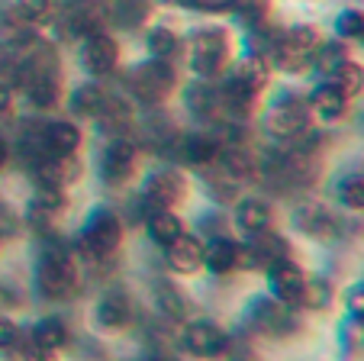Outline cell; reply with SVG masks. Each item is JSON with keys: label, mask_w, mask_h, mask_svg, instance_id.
Masks as SVG:
<instances>
[{"label": "cell", "mask_w": 364, "mask_h": 361, "mask_svg": "<svg viewBox=\"0 0 364 361\" xmlns=\"http://www.w3.org/2000/svg\"><path fill=\"white\" fill-rule=\"evenodd\" d=\"M16 229V223H14V213L10 210H4L0 206V232H14Z\"/></svg>", "instance_id": "b9f144b4"}, {"label": "cell", "mask_w": 364, "mask_h": 361, "mask_svg": "<svg viewBox=\"0 0 364 361\" xmlns=\"http://www.w3.org/2000/svg\"><path fill=\"white\" fill-rule=\"evenodd\" d=\"M338 33L345 36V39H361L364 42V14H342V20H338Z\"/></svg>", "instance_id": "d590c367"}, {"label": "cell", "mask_w": 364, "mask_h": 361, "mask_svg": "<svg viewBox=\"0 0 364 361\" xmlns=\"http://www.w3.org/2000/svg\"><path fill=\"white\" fill-rule=\"evenodd\" d=\"M184 232V226H181V219L174 216L171 210H151L149 213V236L159 242V246H171L174 239Z\"/></svg>", "instance_id": "cb8c5ba5"}, {"label": "cell", "mask_w": 364, "mask_h": 361, "mask_svg": "<svg viewBox=\"0 0 364 361\" xmlns=\"http://www.w3.org/2000/svg\"><path fill=\"white\" fill-rule=\"evenodd\" d=\"M287 258V242L274 232H258L252 246H239V265L245 268H274L277 261Z\"/></svg>", "instance_id": "9c48e42d"}, {"label": "cell", "mask_w": 364, "mask_h": 361, "mask_svg": "<svg viewBox=\"0 0 364 361\" xmlns=\"http://www.w3.org/2000/svg\"><path fill=\"white\" fill-rule=\"evenodd\" d=\"M338 200L348 210H364V174H348L338 184Z\"/></svg>", "instance_id": "f1b7e54d"}, {"label": "cell", "mask_w": 364, "mask_h": 361, "mask_svg": "<svg viewBox=\"0 0 364 361\" xmlns=\"http://www.w3.org/2000/svg\"><path fill=\"white\" fill-rule=\"evenodd\" d=\"M71 29H75L77 36H94V33H103V16L97 7H81L71 14Z\"/></svg>", "instance_id": "f546056e"}, {"label": "cell", "mask_w": 364, "mask_h": 361, "mask_svg": "<svg viewBox=\"0 0 364 361\" xmlns=\"http://www.w3.org/2000/svg\"><path fill=\"white\" fill-rule=\"evenodd\" d=\"M149 52H151V58H171L174 52H178V36L171 33V29H165V26H159V29H151L149 33Z\"/></svg>", "instance_id": "4dcf8cb0"}, {"label": "cell", "mask_w": 364, "mask_h": 361, "mask_svg": "<svg viewBox=\"0 0 364 361\" xmlns=\"http://www.w3.org/2000/svg\"><path fill=\"white\" fill-rule=\"evenodd\" d=\"M348 310H351L355 316H361V320H364V284L351 287V293H348Z\"/></svg>", "instance_id": "60d3db41"}, {"label": "cell", "mask_w": 364, "mask_h": 361, "mask_svg": "<svg viewBox=\"0 0 364 361\" xmlns=\"http://www.w3.org/2000/svg\"><path fill=\"white\" fill-rule=\"evenodd\" d=\"M145 10H149V4H145V0H119L117 16L126 23V26H136V23H142Z\"/></svg>", "instance_id": "e575fe53"}, {"label": "cell", "mask_w": 364, "mask_h": 361, "mask_svg": "<svg viewBox=\"0 0 364 361\" xmlns=\"http://www.w3.org/2000/svg\"><path fill=\"white\" fill-rule=\"evenodd\" d=\"M174 84H178V75H174V68L168 62H161V58H151V62L139 65V68L132 71V78H129L132 97L142 100V103L165 100V97L174 90Z\"/></svg>", "instance_id": "277c9868"}, {"label": "cell", "mask_w": 364, "mask_h": 361, "mask_svg": "<svg viewBox=\"0 0 364 361\" xmlns=\"http://www.w3.org/2000/svg\"><path fill=\"white\" fill-rule=\"evenodd\" d=\"M65 342H68V329L58 320H42L39 326L33 329V345L39 348V352H55Z\"/></svg>", "instance_id": "d4e9b609"}, {"label": "cell", "mask_w": 364, "mask_h": 361, "mask_svg": "<svg viewBox=\"0 0 364 361\" xmlns=\"http://www.w3.org/2000/svg\"><path fill=\"white\" fill-rule=\"evenodd\" d=\"M119 242H123V223L110 210H97L81 232V252L90 255V258L113 255L119 248Z\"/></svg>", "instance_id": "5b68a950"}, {"label": "cell", "mask_w": 364, "mask_h": 361, "mask_svg": "<svg viewBox=\"0 0 364 361\" xmlns=\"http://www.w3.org/2000/svg\"><path fill=\"white\" fill-rule=\"evenodd\" d=\"M313 58H316V68L323 71V75H332L342 62H348V58H345V48L338 46V42H332V46H319Z\"/></svg>", "instance_id": "d6a6232c"}, {"label": "cell", "mask_w": 364, "mask_h": 361, "mask_svg": "<svg viewBox=\"0 0 364 361\" xmlns=\"http://www.w3.org/2000/svg\"><path fill=\"white\" fill-rule=\"evenodd\" d=\"M235 219H239V226L245 232H252V236H258V232H268V226H271V206L264 204V200H242Z\"/></svg>", "instance_id": "603a6c76"}, {"label": "cell", "mask_w": 364, "mask_h": 361, "mask_svg": "<svg viewBox=\"0 0 364 361\" xmlns=\"http://www.w3.org/2000/svg\"><path fill=\"white\" fill-rule=\"evenodd\" d=\"M309 126V103L296 100V97H281L271 103V110L264 113V130L268 136L281 139V142H294L306 132Z\"/></svg>", "instance_id": "3957f363"}, {"label": "cell", "mask_w": 364, "mask_h": 361, "mask_svg": "<svg viewBox=\"0 0 364 361\" xmlns=\"http://www.w3.org/2000/svg\"><path fill=\"white\" fill-rule=\"evenodd\" d=\"M220 142L216 139H210V136H184L181 139V158L184 162H191V164H213L216 158H220Z\"/></svg>", "instance_id": "44dd1931"}, {"label": "cell", "mask_w": 364, "mask_h": 361, "mask_svg": "<svg viewBox=\"0 0 364 361\" xmlns=\"http://www.w3.org/2000/svg\"><path fill=\"white\" fill-rule=\"evenodd\" d=\"M16 339H20V329H16L10 320H4V316H0V348L7 352V348L14 345Z\"/></svg>", "instance_id": "ab89813d"}, {"label": "cell", "mask_w": 364, "mask_h": 361, "mask_svg": "<svg viewBox=\"0 0 364 361\" xmlns=\"http://www.w3.org/2000/svg\"><path fill=\"white\" fill-rule=\"evenodd\" d=\"M245 320L255 333H262V335H287L296 329V316L290 313V307L281 303V300H252Z\"/></svg>", "instance_id": "8992f818"}, {"label": "cell", "mask_w": 364, "mask_h": 361, "mask_svg": "<svg viewBox=\"0 0 364 361\" xmlns=\"http://www.w3.org/2000/svg\"><path fill=\"white\" fill-rule=\"evenodd\" d=\"M200 261H203V246H200L193 236H184V232H181L171 246H168V265H171L174 271L191 274L200 268Z\"/></svg>", "instance_id": "ac0fdd59"}, {"label": "cell", "mask_w": 364, "mask_h": 361, "mask_svg": "<svg viewBox=\"0 0 364 361\" xmlns=\"http://www.w3.org/2000/svg\"><path fill=\"white\" fill-rule=\"evenodd\" d=\"M232 81H239L245 90L258 94V90L264 88V81H268V68H264L262 58H245V62H239V68H235Z\"/></svg>", "instance_id": "4316f807"}, {"label": "cell", "mask_w": 364, "mask_h": 361, "mask_svg": "<svg viewBox=\"0 0 364 361\" xmlns=\"http://www.w3.org/2000/svg\"><path fill=\"white\" fill-rule=\"evenodd\" d=\"M132 164H136V145L126 139H113L100 155V174L107 184H123L132 174Z\"/></svg>", "instance_id": "5bb4252c"}, {"label": "cell", "mask_w": 364, "mask_h": 361, "mask_svg": "<svg viewBox=\"0 0 364 361\" xmlns=\"http://www.w3.org/2000/svg\"><path fill=\"white\" fill-rule=\"evenodd\" d=\"M107 97L110 94H103L97 84H84V88H77L75 97H71V110L81 116H97L103 110V103H107Z\"/></svg>", "instance_id": "83f0119b"}, {"label": "cell", "mask_w": 364, "mask_h": 361, "mask_svg": "<svg viewBox=\"0 0 364 361\" xmlns=\"http://www.w3.org/2000/svg\"><path fill=\"white\" fill-rule=\"evenodd\" d=\"M235 10H239L242 16H245L248 23H255V20H262V14H264V7H268V0H229Z\"/></svg>", "instance_id": "f35d334b"}, {"label": "cell", "mask_w": 364, "mask_h": 361, "mask_svg": "<svg viewBox=\"0 0 364 361\" xmlns=\"http://www.w3.org/2000/svg\"><path fill=\"white\" fill-rule=\"evenodd\" d=\"M268 284L274 291V297L287 307H303V291H306V278L294 261H277L274 268H268Z\"/></svg>", "instance_id": "30bf717a"}, {"label": "cell", "mask_w": 364, "mask_h": 361, "mask_svg": "<svg viewBox=\"0 0 364 361\" xmlns=\"http://www.w3.org/2000/svg\"><path fill=\"white\" fill-rule=\"evenodd\" d=\"M10 107V84H4L0 81V113Z\"/></svg>", "instance_id": "7bdbcfd3"}, {"label": "cell", "mask_w": 364, "mask_h": 361, "mask_svg": "<svg viewBox=\"0 0 364 361\" xmlns=\"http://www.w3.org/2000/svg\"><path fill=\"white\" fill-rule=\"evenodd\" d=\"M187 110L200 120H216V116L226 113L223 90L210 88V84H193V88H187Z\"/></svg>", "instance_id": "9a60e30c"}, {"label": "cell", "mask_w": 364, "mask_h": 361, "mask_svg": "<svg viewBox=\"0 0 364 361\" xmlns=\"http://www.w3.org/2000/svg\"><path fill=\"white\" fill-rule=\"evenodd\" d=\"M142 197L151 210H171L181 197H184V177L178 171H155L145 181Z\"/></svg>", "instance_id": "8fae6325"}, {"label": "cell", "mask_w": 364, "mask_h": 361, "mask_svg": "<svg viewBox=\"0 0 364 361\" xmlns=\"http://www.w3.org/2000/svg\"><path fill=\"white\" fill-rule=\"evenodd\" d=\"M81 62L90 75H110L119 62V46L113 42V36L107 33H94L84 39L81 48Z\"/></svg>", "instance_id": "7c38bea8"}, {"label": "cell", "mask_w": 364, "mask_h": 361, "mask_svg": "<svg viewBox=\"0 0 364 361\" xmlns=\"http://www.w3.org/2000/svg\"><path fill=\"white\" fill-rule=\"evenodd\" d=\"M129 300L123 297L119 291L103 293V300L97 303V326L100 329H110V333H119V329L129 323Z\"/></svg>", "instance_id": "2e32d148"}, {"label": "cell", "mask_w": 364, "mask_h": 361, "mask_svg": "<svg viewBox=\"0 0 364 361\" xmlns=\"http://www.w3.org/2000/svg\"><path fill=\"white\" fill-rule=\"evenodd\" d=\"M216 164H220V174L229 177V181H235V184H242V181H248V177L255 174V158L248 155L245 149H239V145L223 149L220 158H216Z\"/></svg>", "instance_id": "ffe728a7"}, {"label": "cell", "mask_w": 364, "mask_h": 361, "mask_svg": "<svg viewBox=\"0 0 364 361\" xmlns=\"http://www.w3.org/2000/svg\"><path fill=\"white\" fill-rule=\"evenodd\" d=\"M7 358L10 361H42V352L33 345V339H16L7 348Z\"/></svg>", "instance_id": "74e56055"}, {"label": "cell", "mask_w": 364, "mask_h": 361, "mask_svg": "<svg viewBox=\"0 0 364 361\" xmlns=\"http://www.w3.org/2000/svg\"><path fill=\"white\" fill-rule=\"evenodd\" d=\"M155 297H159V307L165 316H171V320H184L187 313V303L181 300V293L174 291L171 284H159L155 287Z\"/></svg>", "instance_id": "1f68e13d"}, {"label": "cell", "mask_w": 364, "mask_h": 361, "mask_svg": "<svg viewBox=\"0 0 364 361\" xmlns=\"http://www.w3.org/2000/svg\"><path fill=\"white\" fill-rule=\"evenodd\" d=\"M226 62H229L226 29L206 26V29H197V33L191 36V68L197 71V75L213 78L226 68Z\"/></svg>", "instance_id": "7a4b0ae2"}, {"label": "cell", "mask_w": 364, "mask_h": 361, "mask_svg": "<svg viewBox=\"0 0 364 361\" xmlns=\"http://www.w3.org/2000/svg\"><path fill=\"white\" fill-rule=\"evenodd\" d=\"M296 226H300L306 236H316V239H329V236H336V229H338V223H336V216H332L326 206H319V204H303L300 210H296Z\"/></svg>", "instance_id": "e0dca14e"}, {"label": "cell", "mask_w": 364, "mask_h": 361, "mask_svg": "<svg viewBox=\"0 0 364 361\" xmlns=\"http://www.w3.org/2000/svg\"><path fill=\"white\" fill-rule=\"evenodd\" d=\"M77 284H81V278H77L75 258L58 246L46 248L39 258V268H36V287H39L42 297L46 300H68V297H75Z\"/></svg>", "instance_id": "6da1fadb"}, {"label": "cell", "mask_w": 364, "mask_h": 361, "mask_svg": "<svg viewBox=\"0 0 364 361\" xmlns=\"http://www.w3.org/2000/svg\"><path fill=\"white\" fill-rule=\"evenodd\" d=\"M345 100H348V97H342L332 84H319V88L313 90V97H309V107H313V113H316L319 120H338V116L345 113Z\"/></svg>", "instance_id": "7402d4cb"}, {"label": "cell", "mask_w": 364, "mask_h": 361, "mask_svg": "<svg viewBox=\"0 0 364 361\" xmlns=\"http://www.w3.org/2000/svg\"><path fill=\"white\" fill-rule=\"evenodd\" d=\"M203 261L213 274H226L239 265V246L229 242V239H223V236H216L203 246Z\"/></svg>", "instance_id": "d6986e66"}, {"label": "cell", "mask_w": 364, "mask_h": 361, "mask_svg": "<svg viewBox=\"0 0 364 361\" xmlns=\"http://www.w3.org/2000/svg\"><path fill=\"white\" fill-rule=\"evenodd\" d=\"M319 48V33L309 26H294L277 39V65H284L287 71H300L303 65L316 55Z\"/></svg>", "instance_id": "52a82bcc"}, {"label": "cell", "mask_w": 364, "mask_h": 361, "mask_svg": "<svg viewBox=\"0 0 364 361\" xmlns=\"http://www.w3.org/2000/svg\"><path fill=\"white\" fill-rule=\"evenodd\" d=\"M16 10L23 20H46L52 10V0H16Z\"/></svg>", "instance_id": "8d00e7d4"}, {"label": "cell", "mask_w": 364, "mask_h": 361, "mask_svg": "<svg viewBox=\"0 0 364 361\" xmlns=\"http://www.w3.org/2000/svg\"><path fill=\"white\" fill-rule=\"evenodd\" d=\"M332 88L342 97H355L358 90L364 88V68H358L355 62H342L336 71H332Z\"/></svg>", "instance_id": "484cf974"}, {"label": "cell", "mask_w": 364, "mask_h": 361, "mask_svg": "<svg viewBox=\"0 0 364 361\" xmlns=\"http://www.w3.org/2000/svg\"><path fill=\"white\" fill-rule=\"evenodd\" d=\"M81 174V162L75 155H48L42 162H36V181L39 191H65L68 184H75Z\"/></svg>", "instance_id": "ba28073f"}, {"label": "cell", "mask_w": 364, "mask_h": 361, "mask_svg": "<svg viewBox=\"0 0 364 361\" xmlns=\"http://www.w3.org/2000/svg\"><path fill=\"white\" fill-rule=\"evenodd\" d=\"M329 300H332V291H329V284H326L323 278L306 281V291H303V307L323 310V307H329Z\"/></svg>", "instance_id": "836d02e7"}, {"label": "cell", "mask_w": 364, "mask_h": 361, "mask_svg": "<svg viewBox=\"0 0 364 361\" xmlns=\"http://www.w3.org/2000/svg\"><path fill=\"white\" fill-rule=\"evenodd\" d=\"M184 345H187V352H193L197 358H220V355L226 352L229 339H226V333H223L216 323L200 320V323H191V326H187Z\"/></svg>", "instance_id": "4fadbf2b"}, {"label": "cell", "mask_w": 364, "mask_h": 361, "mask_svg": "<svg viewBox=\"0 0 364 361\" xmlns=\"http://www.w3.org/2000/svg\"><path fill=\"white\" fill-rule=\"evenodd\" d=\"M203 4H220V0H203Z\"/></svg>", "instance_id": "f6af8a7d"}, {"label": "cell", "mask_w": 364, "mask_h": 361, "mask_svg": "<svg viewBox=\"0 0 364 361\" xmlns=\"http://www.w3.org/2000/svg\"><path fill=\"white\" fill-rule=\"evenodd\" d=\"M7 158H10V152H7V142L0 139V171H4V164H7Z\"/></svg>", "instance_id": "ee69618b"}]
</instances>
